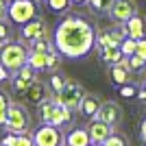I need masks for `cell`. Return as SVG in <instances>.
<instances>
[{
    "instance_id": "1",
    "label": "cell",
    "mask_w": 146,
    "mask_h": 146,
    "mask_svg": "<svg viewBox=\"0 0 146 146\" xmlns=\"http://www.w3.org/2000/svg\"><path fill=\"white\" fill-rule=\"evenodd\" d=\"M52 44L61 57L79 59V57H85L87 52H92L94 44H96V31L81 15H68L57 24Z\"/></svg>"
},
{
    "instance_id": "2",
    "label": "cell",
    "mask_w": 146,
    "mask_h": 146,
    "mask_svg": "<svg viewBox=\"0 0 146 146\" xmlns=\"http://www.w3.org/2000/svg\"><path fill=\"white\" fill-rule=\"evenodd\" d=\"M39 118L44 124H52V127H66L72 122V109H68L63 105H57L52 98H46L39 103Z\"/></svg>"
},
{
    "instance_id": "3",
    "label": "cell",
    "mask_w": 146,
    "mask_h": 146,
    "mask_svg": "<svg viewBox=\"0 0 146 146\" xmlns=\"http://www.w3.org/2000/svg\"><path fill=\"white\" fill-rule=\"evenodd\" d=\"M0 63L9 70V72H15L22 66L29 63V48L20 42H9L0 48Z\"/></svg>"
},
{
    "instance_id": "4",
    "label": "cell",
    "mask_w": 146,
    "mask_h": 146,
    "mask_svg": "<svg viewBox=\"0 0 146 146\" xmlns=\"http://www.w3.org/2000/svg\"><path fill=\"white\" fill-rule=\"evenodd\" d=\"M85 94L87 92L83 90L81 83H76V81H66L63 87H61L57 94H52V100H55L57 105H63L68 109H72V111H79Z\"/></svg>"
},
{
    "instance_id": "5",
    "label": "cell",
    "mask_w": 146,
    "mask_h": 146,
    "mask_svg": "<svg viewBox=\"0 0 146 146\" xmlns=\"http://www.w3.org/2000/svg\"><path fill=\"white\" fill-rule=\"evenodd\" d=\"M5 129H7V133H29V129H31V113L26 111L24 105H18V103L9 105Z\"/></svg>"
},
{
    "instance_id": "6",
    "label": "cell",
    "mask_w": 146,
    "mask_h": 146,
    "mask_svg": "<svg viewBox=\"0 0 146 146\" xmlns=\"http://www.w3.org/2000/svg\"><path fill=\"white\" fill-rule=\"evenodd\" d=\"M37 13H39V9H37L35 0H13L11 5H9L7 15H9V20H11L13 24L22 26L26 22H31L33 18H37Z\"/></svg>"
},
{
    "instance_id": "7",
    "label": "cell",
    "mask_w": 146,
    "mask_h": 146,
    "mask_svg": "<svg viewBox=\"0 0 146 146\" xmlns=\"http://www.w3.org/2000/svg\"><path fill=\"white\" fill-rule=\"evenodd\" d=\"M33 144L35 146H61L63 144V135H61L59 127L42 124V127L33 133Z\"/></svg>"
},
{
    "instance_id": "8",
    "label": "cell",
    "mask_w": 146,
    "mask_h": 146,
    "mask_svg": "<svg viewBox=\"0 0 146 146\" xmlns=\"http://www.w3.org/2000/svg\"><path fill=\"white\" fill-rule=\"evenodd\" d=\"M109 18L118 24H124L129 18H133L135 13H137V2L135 0H113V5H111L109 11Z\"/></svg>"
},
{
    "instance_id": "9",
    "label": "cell",
    "mask_w": 146,
    "mask_h": 146,
    "mask_svg": "<svg viewBox=\"0 0 146 146\" xmlns=\"http://www.w3.org/2000/svg\"><path fill=\"white\" fill-rule=\"evenodd\" d=\"M94 118L107 122V124H111V127H118V124L122 122V107L116 103V100H105V103H100L98 113Z\"/></svg>"
},
{
    "instance_id": "10",
    "label": "cell",
    "mask_w": 146,
    "mask_h": 146,
    "mask_svg": "<svg viewBox=\"0 0 146 146\" xmlns=\"http://www.w3.org/2000/svg\"><path fill=\"white\" fill-rule=\"evenodd\" d=\"M33 81H35V70L26 63V66H22L20 70L13 72V90L18 92V94H24Z\"/></svg>"
},
{
    "instance_id": "11",
    "label": "cell",
    "mask_w": 146,
    "mask_h": 146,
    "mask_svg": "<svg viewBox=\"0 0 146 146\" xmlns=\"http://www.w3.org/2000/svg\"><path fill=\"white\" fill-rule=\"evenodd\" d=\"M122 31L124 35L131 37V39H144L146 37V22L140 13H135L133 18H129L124 24H122Z\"/></svg>"
},
{
    "instance_id": "12",
    "label": "cell",
    "mask_w": 146,
    "mask_h": 146,
    "mask_svg": "<svg viewBox=\"0 0 146 146\" xmlns=\"http://www.w3.org/2000/svg\"><path fill=\"white\" fill-rule=\"evenodd\" d=\"M87 133H90L92 142H100V144H103V142L113 133V127L107 124V122H103V120H98V118H92L90 127H87Z\"/></svg>"
},
{
    "instance_id": "13",
    "label": "cell",
    "mask_w": 146,
    "mask_h": 146,
    "mask_svg": "<svg viewBox=\"0 0 146 146\" xmlns=\"http://www.w3.org/2000/svg\"><path fill=\"white\" fill-rule=\"evenodd\" d=\"M46 31H48V26H46V20L42 18H33L31 22H26V24H22V37L24 39H37V37H46Z\"/></svg>"
},
{
    "instance_id": "14",
    "label": "cell",
    "mask_w": 146,
    "mask_h": 146,
    "mask_svg": "<svg viewBox=\"0 0 146 146\" xmlns=\"http://www.w3.org/2000/svg\"><path fill=\"white\" fill-rule=\"evenodd\" d=\"M124 31H122V26L118 31H103V33H98L96 35V44L100 46V48H107V46H120L122 39H124Z\"/></svg>"
},
{
    "instance_id": "15",
    "label": "cell",
    "mask_w": 146,
    "mask_h": 146,
    "mask_svg": "<svg viewBox=\"0 0 146 146\" xmlns=\"http://www.w3.org/2000/svg\"><path fill=\"white\" fill-rule=\"evenodd\" d=\"M129 79H131V68H129V59L120 61V63H113L111 66V81L116 83V85H127Z\"/></svg>"
},
{
    "instance_id": "16",
    "label": "cell",
    "mask_w": 146,
    "mask_h": 146,
    "mask_svg": "<svg viewBox=\"0 0 146 146\" xmlns=\"http://www.w3.org/2000/svg\"><path fill=\"white\" fill-rule=\"evenodd\" d=\"M63 140H66V146H90L92 144L90 133H87V129H83V127L70 129Z\"/></svg>"
},
{
    "instance_id": "17",
    "label": "cell",
    "mask_w": 146,
    "mask_h": 146,
    "mask_svg": "<svg viewBox=\"0 0 146 146\" xmlns=\"http://www.w3.org/2000/svg\"><path fill=\"white\" fill-rule=\"evenodd\" d=\"M24 96L29 98V103H35V105L44 103V100H46V87H44V83L35 79V81L29 85V90L24 92Z\"/></svg>"
},
{
    "instance_id": "18",
    "label": "cell",
    "mask_w": 146,
    "mask_h": 146,
    "mask_svg": "<svg viewBox=\"0 0 146 146\" xmlns=\"http://www.w3.org/2000/svg\"><path fill=\"white\" fill-rule=\"evenodd\" d=\"M0 144L2 146H35L33 144V135L29 133H7Z\"/></svg>"
},
{
    "instance_id": "19",
    "label": "cell",
    "mask_w": 146,
    "mask_h": 146,
    "mask_svg": "<svg viewBox=\"0 0 146 146\" xmlns=\"http://www.w3.org/2000/svg\"><path fill=\"white\" fill-rule=\"evenodd\" d=\"M100 103H103V100H100L98 96H94V94H85V98H83V103H81V109H79V111H81L85 118H94V116L98 113Z\"/></svg>"
},
{
    "instance_id": "20",
    "label": "cell",
    "mask_w": 146,
    "mask_h": 146,
    "mask_svg": "<svg viewBox=\"0 0 146 146\" xmlns=\"http://www.w3.org/2000/svg\"><path fill=\"white\" fill-rule=\"evenodd\" d=\"M100 57H103V61H105V63H109V66L120 63V61L124 59L120 46H107V48H100Z\"/></svg>"
},
{
    "instance_id": "21",
    "label": "cell",
    "mask_w": 146,
    "mask_h": 146,
    "mask_svg": "<svg viewBox=\"0 0 146 146\" xmlns=\"http://www.w3.org/2000/svg\"><path fill=\"white\" fill-rule=\"evenodd\" d=\"M46 59H48V52H39V50H29V66L39 72V70H46Z\"/></svg>"
},
{
    "instance_id": "22",
    "label": "cell",
    "mask_w": 146,
    "mask_h": 146,
    "mask_svg": "<svg viewBox=\"0 0 146 146\" xmlns=\"http://www.w3.org/2000/svg\"><path fill=\"white\" fill-rule=\"evenodd\" d=\"M55 48V44L48 42V37H37V39H31L29 42V50H39V52H50Z\"/></svg>"
},
{
    "instance_id": "23",
    "label": "cell",
    "mask_w": 146,
    "mask_h": 146,
    "mask_svg": "<svg viewBox=\"0 0 146 146\" xmlns=\"http://www.w3.org/2000/svg\"><path fill=\"white\" fill-rule=\"evenodd\" d=\"M87 5L96 13H107L111 9V5H113V0H87Z\"/></svg>"
},
{
    "instance_id": "24",
    "label": "cell",
    "mask_w": 146,
    "mask_h": 146,
    "mask_svg": "<svg viewBox=\"0 0 146 146\" xmlns=\"http://www.w3.org/2000/svg\"><path fill=\"white\" fill-rule=\"evenodd\" d=\"M103 144H105V146H129V140H127V135L116 133V131H113V133H111L109 137L103 142Z\"/></svg>"
},
{
    "instance_id": "25",
    "label": "cell",
    "mask_w": 146,
    "mask_h": 146,
    "mask_svg": "<svg viewBox=\"0 0 146 146\" xmlns=\"http://www.w3.org/2000/svg\"><path fill=\"white\" fill-rule=\"evenodd\" d=\"M46 5H48L50 11L63 13V11H68V9H70V5H72V2H70V0H48Z\"/></svg>"
},
{
    "instance_id": "26",
    "label": "cell",
    "mask_w": 146,
    "mask_h": 146,
    "mask_svg": "<svg viewBox=\"0 0 146 146\" xmlns=\"http://www.w3.org/2000/svg\"><path fill=\"white\" fill-rule=\"evenodd\" d=\"M135 46H137V39L124 37V39H122V44H120L122 55H124V57H131V55H135Z\"/></svg>"
},
{
    "instance_id": "27",
    "label": "cell",
    "mask_w": 146,
    "mask_h": 146,
    "mask_svg": "<svg viewBox=\"0 0 146 146\" xmlns=\"http://www.w3.org/2000/svg\"><path fill=\"white\" fill-rule=\"evenodd\" d=\"M59 59H61V55L57 52V48H52V50L48 52V59H46V70L55 72L57 68H59Z\"/></svg>"
},
{
    "instance_id": "28",
    "label": "cell",
    "mask_w": 146,
    "mask_h": 146,
    "mask_svg": "<svg viewBox=\"0 0 146 146\" xmlns=\"http://www.w3.org/2000/svg\"><path fill=\"white\" fill-rule=\"evenodd\" d=\"M129 59V68H131V72H140L142 68L146 66V61L142 59V57H137V55H131V57H127Z\"/></svg>"
},
{
    "instance_id": "29",
    "label": "cell",
    "mask_w": 146,
    "mask_h": 146,
    "mask_svg": "<svg viewBox=\"0 0 146 146\" xmlns=\"http://www.w3.org/2000/svg\"><path fill=\"white\" fill-rule=\"evenodd\" d=\"M9 37H11V26H9V22L2 18L0 20V39L5 44H9Z\"/></svg>"
},
{
    "instance_id": "30",
    "label": "cell",
    "mask_w": 146,
    "mask_h": 146,
    "mask_svg": "<svg viewBox=\"0 0 146 146\" xmlns=\"http://www.w3.org/2000/svg\"><path fill=\"white\" fill-rule=\"evenodd\" d=\"M63 83H66V79H61L59 74H52V76H50V90H52V94H57V92L63 87Z\"/></svg>"
},
{
    "instance_id": "31",
    "label": "cell",
    "mask_w": 146,
    "mask_h": 146,
    "mask_svg": "<svg viewBox=\"0 0 146 146\" xmlns=\"http://www.w3.org/2000/svg\"><path fill=\"white\" fill-rule=\"evenodd\" d=\"M135 55L142 57V59L146 61V37H144V39H137V46H135Z\"/></svg>"
},
{
    "instance_id": "32",
    "label": "cell",
    "mask_w": 146,
    "mask_h": 146,
    "mask_svg": "<svg viewBox=\"0 0 146 146\" xmlns=\"http://www.w3.org/2000/svg\"><path fill=\"white\" fill-rule=\"evenodd\" d=\"M120 94H122L124 98H133L137 92H135V87H131V85H122V87H120Z\"/></svg>"
},
{
    "instance_id": "33",
    "label": "cell",
    "mask_w": 146,
    "mask_h": 146,
    "mask_svg": "<svg viewBox=\"0 0 146 146\" xmlns=\"http://www.w3.org/2000/svg\"><path fill=\"white\" fill-rule=\"evenodd\" d=\"M9 105H11L9 96H7L5 92H0V109H9Z\"/></svg>"
},
{
    "instance_id": "34",
    "label": "cell",
    "mask_w": 146,
    "mask_h": 146,
    "mask_svg": "<svg viewBox=\"0 0 146 146\" xmlns=\"http://www.w3.org/2000/svg\"><path fill=\"white\" fill-rule=\"evenodd\" d=\"M9 5H11L9 0H0V20L7 15V11H9Z\"/></svg>"
},
{
    "instance_id": "35",
    "label": "cell",
    "mask_w": 146,
    "mask_h": 146,
    "mask_svg": "<svg viewBox=\"0 0 146 146\" xmlns=\"http://www.w3.org/2000/svg\"><path fill=\"white\" fill-rule=\"evenodd\" d=\"M9 76H11V72H9V70H7V68L2 66V63H0V83H5V81L9 79Z\"/></svg>"
},
{
    "instance_id": "36",
    "label": "cell",
    "mask_w": 146,
    "mask_h": 146,
    "mask_svg": "<svg viewBox=\"0 0 146 146\" xmlns=\"http://www.w3.org/2000/svg\"><path fill=\"white\" fill-rule=\"evenodd\" d=\"M140 135H142V142L146 144V118H144V122H142V129H140Z\"/></svg>"
},
{
    "instance_id": "37",
    "label": "cell",
    "mask_w": 146,
    "mask_h": 146,
    "mask_svg": "<svg viewBox=\"0 0 146 146\" xmlns=\"http://www.w3.org/2000/svg\"><path fill=\"white\" fill-rule=\"evenodd\" d=\"M7 122V109H0V127H5Z\"/></svg>"
},
{
    "instance_id": "38",
    "label": "cell",
    "mask_w": 146,
    "mask_h": 146,
    "mask_svg": "<svg viewBox=\"0 0 146 146\" xmlns=\"http://www.w3.org/2000/svg\"><path fill=\"white\" fill-rule=\"evenodd\" d=\"M137 96H140V100H146V85L140 90V94H137Z\"/></svg>"
},
{
    "instance_id": "39",
    "label": "cell",
    "mask_w": 146,
    "mask_h": 146,
    "mask_svg": "<svg viewBox=\"0 0 146 146\" xmlns=\"http://www.w3.org/2000/svg\"><path fill=\"white\" fill-rule=\"evenodd\" d=\"M72 5H87V0H70Z\"/></svg>"
},
{
    "instance_id": "40",
    "label": "cell",
    "mask_w": 146,
    "mask_h": 146,
    "mask_svg": "<svg viewBox=\"0 0 146 146\" xmlns=\"http://www.w3.org/2000/svg\"><path fill=\"white\" fill-rule=\"evenodd\" d=\"M90 146H105V144H100V142H92Z\"/></svg>"
},
{
    "instance_id": "41",
    "label": "cell",
    "mask_w": 146,
    "mask_h": 146,
    "mask_svg": "<svg viewBox=\"0 0 146 146\" xmlns=\"http://www.w3.org/2000/svg\"><path fill=\"white\" fill-rule=\"evenodd\" d=\"M37 5H46V2H48V0H35Z\"/></svg>"
},
{
    "instance_id": "42",
    "label": "cell",
    "mask_w": 146,
    "mask_h": 146,
    "mask_svg": "<svg viewBox=\"0 0 146 146\" xmlns=\"http://www.w3.org/2000/svg\"><path fill=\"white\" fill-rule=\"evenodd\" d=\"M0 146H2V144H0Z\"/></svg>"
}]
</instances>
